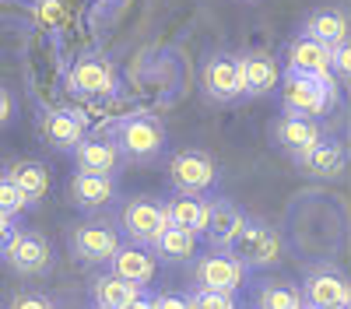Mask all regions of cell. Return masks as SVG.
Returning <instances> with one entry per match:
<instances>
[{"instance_id":"34","label":"cell","mask_w":351,"mask_h":309,"mask_svg":"<svg viewBox=\"0 0 351 309\" xmlns=\"http://www.w3.org/2000/svg\"><path fill=\"white\" fill-rule=\"evenodd\" d=\"M11 116H14V99H11V92L4 88V84H0V130L11 123Z\"/></svg>"},{"instance_id":"12","label":"cell","mask_w":351,"mask_h":309,"mask_svg":"<svg viewBox=\"0 0 351 309\" xmlns=\"http://www.w3.org/2000/svg\"><path fill=\"white\" fill-rule=\"evenodd\" d=\"M120 229L130 243L152 246L155 236L165 229V211H162L158 201H152V197H134V201H127L123 211H120Z\"/></svg>"},{"instance_id":"8","label":"cell","mask_w":351,"mask_h":309,"mask_svg":"<svg viewBox=\"0 0 351 309\" xmlns=\"http://www.w3.org/2000/svg\"><path fill=\"white\" fill-rule=\"evenodd\" d=\"M120 229L109 221H84L74 225L67 232V246H71V257L81 264H109V257L120 249Z\"/></svg>"},{"instance_id":"29","label":"cell","mask_w":351,"mask_h":309,"mask_svg":"<svg viewBox=\"0 0 351 309\" xmlns=\"http://www.w3.org/2000/svg\"><path fill=\"white\" fill-rule=\"evenodd\" d=\"M190 302H193V309H239L236 295H228V292H204V288H193V292H190Z\"/></svg>"},{"instance_id":"28","label":"cell","mask_w":351,"mask_h":309,"mask_svg":"<svg viewBox=\"0 0 351 309\" xmlns=\"http://www.w3.org/2000/svg\"><path fill=\"white\" fill-rule=\"evenodd\" d=\"M32 14H36V21H39L43 28H49V32H53V28L67 18V8H64V0H36Z\"/></svg>"},{"instance_id":"38","label":"cell","mask_w":351,"mask_h":309,"mask_svg":"<svg viewBox=\"0 0 351 309\" xmlns=\"http://www.w3.org/2000/svg\"><path fill=\"white\" fill-rule=\"evenodd\" d=\"M246 4H256V0H246Z\"/></svg>"},{"instance_id":"27","label":"cell","mask_w":351,"mask_h":309,"mask_svg":"<svg viewBox=\"0 0 351 309\" xmlns=\"http://www.w3.org/2000/svg\"><path fill=\"white\" fill-rule=\"evenodd\" d=\"M28 208V201H25V193L8 180V173H0V214L4 218H21V211Z\"/></svg>"},{"instance_id":"13","label":"cell","mask_w":351,"mask_h":309,"mask_svg":"<svg viewBox=\"0 0 351 309\" xmlns=\"http://www.w3.org/2000/svg\"><path fill=\"white\" fill-rule=\"evenodd\" d=\"M302 306L309 309H334V306H348L351 288H348V277L334 267H316L302 277Z\"/></svg>"},{"instance_id":"36","label":"cell","mask_w":351,"mask_h":309,"mask_svg":"<svg viewBox=\"0 0 351 309\" xmlns=\"http://www.w3.org/2000/svg\"><path fill=\"white\" fill-rule=\"evenodd\" d=\"M123 309H155V306H152V299H148V295L141 292V295H137V299H130Z\"/></svg>"},{"instance_id":"37","label":"cell","mask_w":351,"mask_h":309,"mask_svg":"<svg viewBox=\"0 0 351 309\" xmlns=\"http://www.w3.org/2000/svg\"><path fill=\"white\" fill-rule=\"evenodd\" d=\"M95 309H109V306H95Z\"/></svg>"},{"instance_id":"11","label":"cell","mask_w":351,"mask_h":309,"mask_svg":"<svg viewBox=\"0 0 351 309\" xmlns=\"http://www.w3.org/2000/svg\"><path fill=\"white\" fill-rule=\"evenodd\" d=\"M243 208L228 197H215V201L204 204V225H200V236L211 249H228V243L236 239V232L243 229Z\"/></svg>"},{"instance_id":"18","label":"cell","mask_w":351,"mask_h":309,"mask_svg":"<svg viewBox=\"0 0 351 309\" xmlns=\"http://www.w3.org/2000/svg\"><path fill=\"white\" fill-rule=\"evenodd\" d=\"M295 165L313 180H341L348 173V148L324 134L302 158H295Z\"/></svg>"},{"instance_id":"22","label":"cell","mask_w":351,"mask_h":309,"mask_svg":"<svg viewBox=\"0 0 351 309\" xmlns=\"http://www.w3.org/2000/svg\"><path fill=\"white\" fill-rule=\"evenodd\" d=\"M302 36H309V39H316V42H324L327 49H334L337 42L348 39V14H344L341 8H319V11L306 14Z\"/></svg>"},{"instance_id":"31","label":"cell","mask_w":351,"mask_h":309,"mask_svg":"<svg viewBox=\"0 0 351 309\" xmlns=\"http://www.w3.org/2000/svg\"><path fill=\"white\" fill-rule=\"evenodd\" d=\"M127 4H130V0H95V8H92L95 25H112L116 18L127 11Z\"/></svg>"},{"instance_id":"15","label":"cell","mask_w":351,"mask_h":309,"mask_svg":"<svg viewBox=\"0 0 351 309\" xmlns=\"http://www.w3.org/2000/svg\"><path fill=\"white\" fill-rule=\"evenodd\" d=\"M71 193V204L81 211H99L109 208L116 197H120V186H116V176L106 173H84V169H74V176L67 183Z\"/></svg>"},{"instance_id":"24","label":"cell","mask_w":351,"mask_h":309,"mask_svg":"<svg viewBox=\"0 0 351 309\" xmlns=\"http://www.w3.org/2000/svg\"><path fill=\"white\" fill-rule=\"evenodd\" d=\"M148 249L155 253V257H162V260L183 264V260H193L197 257V236L186 232V229H176V225H165Z\"/></svg>"},{"instance_id":"7","label":"cell","mask_w":351,"mask_h":309,"mask_svg":"<svg viewBox=\"0 0 351 309\" xmlns=\"http://www.w3.org/2000/svg\"><path fill=\"white\" fill-rule=\"evenodd\" d=\"M243 285H246V267L228 249H208L204 257L193 260V288L236 295Z\"/></svg>"},{"instance_id":"23","label":"cell","mask_w":351,"mask_h":309,"mask_svg":"<svg viewBox=\"0 0 351 309\" xmlns=\"http://www.w3.org/2000/svg\"><path fill=\"white\" fill-rule=\"evenodd\" d=\"M204 197L197 193H172L169 201L162 204L165 211V225H176V229H186L193 236H200V225H204Z\"/></svg>"},{"instance_id":"39","label":"cell","mask_w":351,"mask_h":309,"mask_svg":"<svg viewBox=\"0 0 351 309\" xmlns=\"http://www.w3.org/2000/svg\"><path fill=\"white\" fill-rule=\"evenodd\" d=\"M302 309H309V306H302Z\"/></svg>"},{"instance_id":"19","label":"cell","mask_w":351,"mask_h":309,"mask_svg":"<svg viewBox=\"0 0 351 309\" xmlns=\"http://www.w3.org/2000/svg\"><path fill=\"white\" fill-rule=\"evenodd\" d=\"M109 271L116 277L130 281V285H152L155 274H158V257L148 249V246H137V243H120V249L109 257Z\"/></svg>"},{"instance_id":"6","label":"cell","mask_w":351,"mask_h":309,"mask_svg":"<svg viewBox=\"0 0 351 309\" xmlns=\"http://www.w3.org/2000/svg\"><path fill=\"white\" fill-rule=\"evenodd\" d=\"M0 260L21 277H39L53 267V246L36 229H14L8 246L0 249Z\"/></svg>"},{"instance_id":"26","label":"cell","mask_w":351,"mask_h":309,"mask_svg":"<svg viewBox=\"0 0 351 309\" xmlns=\"http://www.w3.org/2000/svg\"><path fill=\"white\" fill-rule=\"evenodd\" d=\"M253 306L256 309H302V292L291 281H260Z\"/></svg>"},{"instance_id":"20","label":"cell","mask_w":351,"mask_h":309,"mask_svg":"<svg viewBox=\"0 0 351 309\" xmlns=\"http://www.w3.org/2000/svg\"><path fill=\"white\" fill-rule=\"evenodd\" d=\"M4 173H8V180L25 193L28 208H36L43 197L53 190V173H49V165L39 162V158H14Z\"/></svg>"},{"instance_id":"14","label":"cell","mask_w":351,"mask_h":309,"mask_svg":"<svg viewBox=\"0 0 351 309\" xmlns=\"http://www.w3.org/2000/svg\"><path fill=\"white\" fill-rule=\"evenodd\" d=\"M324 123L319 120H309V116H295V112H285V116L271 127V137H274V145L278 151H285L291 162L302 158L319 137H324Z\"/></svg>"},{"instance_id":"4","label":"cell","mask_w":351,"mask_h":309,"mask_svg":"<svg viewBox=\"0 0 351 309\" xmlns=\"http://www.w3.org/2000/svg\"><path fill=\"white\" fill-rule=\"evenodd\" d=\"M165 173H169V183L176 193H211L218 186V162L208 155V151H200V148H180V151H172L169 155V165H165Z\"/></svg>"},{"instance_id":"5","label":"cell","mask_w":351,"mask_h":309,"mask_svg":"<svg viewBox=\"0 0 351 309\" xmlns=\"http://www.w3.org/2000/svg\"><path fill=\"white\" fill-rule=\"evenodd\" d=\"M67 92L77 99H112L120 92V74L109 56H77L67 67Z\"/></svg>"},{"instance_id":"21","label":"cell","mask_w":351,"mask_h":309,"mask_svg":"<svg viewBox=\"0 0 351 309\" xmlns=\"http://www.w3.org/2000/svg\"><path fill=\"white\" fill-rule=\"evenodd\" d=\"M74 165L84 169V173H106V176H116L123 165V155L116 151V145L109 137H81L74 145Z\"/></svg>"},{"instance_id":"9","label":"cell","mask_w":351,"mask_h":309,"mask_svg":"<svg viewBox=\"0 0 351 309\" xmlns=\"http://www.w3.org/2000/svg\"><path fill=\"white\" fill-rule=\"evenodd\" d=\"M200 92L215 106H236L243 99L239 88V67H236V53H211L200 67Z\"/></svg>"},{"instance_id":"1","label":"cell","mask_w":351,"mask_h":309,"mask_svg":"<svg viewBox=\"0 0 351 309\" xmlns=\"http://www.w3.org/2000/svg\"><path fill=\"white\" fill-rule=\"evenodd\" d=\"M109 140L116 145V151L123 155V162L134 165H152L165 155V127L152 112H127V116L116 120Z\"/></svg>"},{"instance_id":"10","label":"cell","mask_w":351,"mask_h":309,"mask_svg":"<svg viewBox=\"0 0 351 309\" xmlns=\"http://www.w3.org/2000/svg\"><path fill=\"white\" fill-rule=\"evenodd\" d=\"M236 67H239V88L243 99H267L278 92V81H281V64L274 60L271 53H236Z\"/></svg>"},{"instance_id":"3","label":"cell","mask_w":351,"mask_h":309,"mask_svg":"<svg viewBox=\"0 0 351 309\" xmlns=\"http://www.w3.org/2000/svg\"><path fill=\"white\" fill-rule=\"evenodd\" d=\"M228 253L236 257L246 271H267L281 260V236L271 229L267 221L246 218L236 239L228 243Z\"/></svg>"},{"instance_id":"25","label":"cell","mask_w":351,"mask_h":309,"mask_svg":"<svg viewBox=\"0 0 351 309\" xmlns=\"http://www.w3.org/2000/svg\"><path fill=\"white\" fill-rule=\"evenodd\" d=\"M144 288L141 285H130V281H123V277H116L112 271H106V274H99L95 281H92V299H95V306H109V309H123L130 299H137Z\"/></svg>"},{"instance_id":"30","label":"cell","mask_w":351,"mask_h":309,"mask_svg":"<svg viewBox=\"0 0 351 309\" xmlns=\"http://www.w3.org/2000/svg\"><path fill=\"white\" fill-rule=\"evenodd\" d=\"M8 309H56L43 292H32V288H21L8 299Z\"/></svg>"},{"instance_id":"17","label":"cell","mask_w":351,"mask_h":309,"mask_svg":"<svg viewBox=\"0 0 351 309\" xmlns=\"http://www.w3.org/2000/svg\"><path fill=\"white\" fill-rule=\"evenodd\" d=\"M36 130L43 137V145L56 151H74V145L84 137V120L81 112H71V109H43Z\"/></svg>"},{"instance_id":"16","label":"cell","mask_w":351,"mask_h":309,"mask_svg":"<svg viewBox=\"0 0 351 309\" xmlns=\"http://www.w3.org/2000/svg\"><path fill=\"white\" fill-rule=\"evenodd\" d=\"M285 71H295V74H309L319 81H337L330 71V49L324 42H316L309 36H295L285 49Z\"/></svg>"},{"instance_id":"32","label":"cell","mask_w":351,"mask_h":309,"mask_svg":"<svg viewBox=\"0 0 351 309\" xmlns=\"http://www.w3.org/2000/svg\"><path fill=\"white\" fill-rule=\"evenodd\" d=\"M330 71H334V77H348V71H351V53H348V39L344 42H337L334 49H330Z\"/></svg>"},{"instance_id":"33","label":"cell","mask_w":351,"mask_h":309,"mask_svg":"<svg viewBox=\"0 0 351 309\" xmlns=\"http://www.w3.org/2000/svg\"><path fill=\"white\" fill-rule=\"evenodd\" d=\"M152 306L155 309H193L190 295H180V292H162V295L152 299Z\"/></svg>"},{"instance_id":"2","label":"cell","mask_w":351,"mask_h":309,"mask_svg":"<svg viewBox=\"0 0 351 309\" xmlns=\"http://www.w3.org/2000/svg\"><path fill=\"white\" fill-rule=\"evenodd\" d=\"M278 95H281V109L295 112V116H309V120H324L327 112L337 106V81H319L309 74H295L285 71L278 81Z\"/></svg>"},{"instance_id":"35","label":"cell","mask_w":351,"mask_h":309,"mask_svg":"<svg viewBox=\"0 0 351 309\" xmlns=\"http://www.w3.org/2000/svg\"><path fill=\"white\" fill-rule=\"evenodd\" d=\"M11 232H14V221H11V218H4V214H0V249H4V246H8V239H11Z\"/></svg>"}]
</instances>
